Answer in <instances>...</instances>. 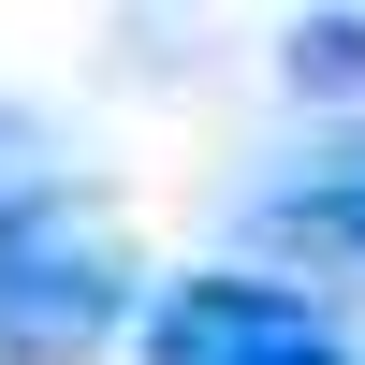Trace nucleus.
Instances as JSON below:
<instances>
[{"label": "nucleus", "mask_w": 365, "mask_h": 365, "mask_svg": "<svg viewBox=\"0 0 365 365\" xmlns=\"http://www.w3.org/2000/svg\"><path fill=\"white\" fill-rule=\"evenodd\" d=\"M278 73L307 88V103H365V15H292Z\"/></svg>", "instance_id": "nucleus-4"}, {"label": "nucleus", "mask_w": 365, "mask_h": 365, "mask_svg": "<svg viewBox=\"0 0 365 365\" xmlns=\"http://www.w3.org/2000/svg\"><path fill=\"white\" fill-rule=\"evenodd\" d=\"M263 234H278L292 263H322L336 292H365V132L307 175V190H278V205H263Z\"/></svg>", "instance_id": "nucleus-3"}, {"label": "nucleus", "mask_w": 365, "mask_h": 365, "mask_svg": "<svg viewBox=\"0 0 365 365\" xmlns=\"http://www.w3.org/2000/svg\"><path fill=\"white\" fill-rule=\"evenodd\" d=\"M132 365H351V336L322 292L263 278V263H190V278H146Z\"/></svg>", "instance_id": "nucleus-2"}, {"label": "nucleus", "mask_w": 365, "mask_h": 365, "mask_svg": "<svg viewBox=\"0 0 365 365\" xmlns=\"http://www.w3.org/2000/svg\"><path fill=\"white\" fill-rule=\"evenodd\" d=\"M132 307H146V263L117 234V205L15 175L0 190V365H88L132 336Z\"/></svg>", "instance_id": "nucleus-1"}, {"label": "nucleus", "mask_w": 365, "mask_h": 365, "mask_svg": "<svg viewBox=\"0 0 365 365\" xmlns=\"http://www.w3.org/2000/svg\"><path fill=\"white\" fill-rule=\"evenodd\" d=\"M0 190H15V132H0Z\"/></svg>", "instance_id": "nucleus-5"}]
</instances>
